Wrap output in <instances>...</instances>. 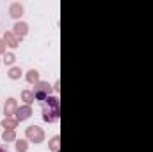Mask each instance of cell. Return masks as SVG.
<instances>
[{"label": "cell", "instance_id": "cell-1", "mask_svg": "<svg viewBox=\"0 0 153 152\" xmlns=\"http://www.w3.org/2000/svg\"><path fill=\"white\" fill-rule=\"evenodd\" d=\"M43 104V120L48 123H53L61 116V102L57 97H48Z\"/></svg>", "mask_w": 153, "mask_h": 152}, {"label": "cell", "instance_id": "cell-2", "mask_svg": "<svg viewBox=\"0 0 153 152\" xmlns=\"http://www.w3.org/2000/svg\"><path fill=\"white\" fill-rule=\"evenodd\" d=\"M50 91H52V88H50L48 82H38L36 84V90H34V97H36V100H39V102H45L50 97Z\"/></svg>", "mask_w": 153, "mask_h": 152}, {"label": "cell", "instance_id": "cell-3", "mask_svg": "<svg viewBox=\"0 0 153 152\" xmlns=\"http://www.w3.org/2000/svg\"><path fill=\"white\" fill-rule=\"evenodd\" d=\"M27 138H29L30 141H34V143H41L43 138H45V134H43V131H41L39 127L32 125V127L27 129Z\"/></svg>", "mask_w": 153, "mask_h": 152}, {"label": "cell", "instance_id": "cell-4", "mask_svg": "<svg viewBox=\"0 0 153 152\" xmlns=\"http://www.w3.org/2000/svg\"><path fill=\"white\" fill-rule=\"evenodd\" d=\"M30 114H32V108H30V106H23V108H18V109H16L14 118H16V122H23V120H27Z\"/></svg>", "mask_w": 153, "mask_h": 152}, {"label": "cell", "instance_id": "cell-5", "mask_svg": "<svg viewBox=\"0 0 153 152\" xmlns=\"http://www.w3.org/2000/svg\"><path fill=\"white\" fill-rule=\"evenodd\" d=\"M27 32H29V25H27V23H23V22H18V23L14 25V32H13V34H14L18 39H22L25 34H27Z\"/></svg>", "mask_w": 153, "mask_h": 152}, {"label": "cell", "instance_id": "cell-6", "mask_svg": "<svg viewBox=\"0 0 153 152\" xmlns=\"http://www.w3.org/2000/svg\"><path fill=\"white\" fill-rule=\"evenodd\" d=\"M16 100L14 99H9L7 100V104H5V108H4V114H5V118H9L11 114H14L16 113Z\"/></svg>", "mask_w": 153, "mask_h": 152}, {"label": "cell", "instance_id": "cell-7", "mask_svg": "<svg viewBox=\"0 0 153 152\" xmlns=\"http://www.w3.org/2000/svg\"><path fill=\"white\" fill-rule=\"evenodd\" d=\"M9 13H11V16H13V18H20V16L23 14V5H22V4H18V2H14V4H11Z\"/></svg>", "mask_w": 153, "mask_h": 152}, {"label": "cell", "instance_id": "cell-8", "mask_svg": "<svg viewBox=\"0 0 153 152\" xmlns=\"http://www.w3.org/2000/svg\"><path fill=\"white\" fill-rule=\"evenodd\" d=\"M4 41L11 47V48H16L18 47V43H20V39L16 38L13 32H5V36H4Z\"/></svg>", "mask_w": 153, "mask_h": 152}, {"label": "cell", "instance_id": "cell-9", "mask_svg": "<svg viewBox=\"0 0 153 152\" xmlns=\"http://www.w3.org/2000/svg\"><path fill=\"white\" fill-rule=\"evenodd\" d=\"M22 99H23V100L27 102V106H30V104L34 102V99H36V97H34V91H29V90H23V91H22Z\"/></svg>", "mask_w": 153, "mask_h": 152}, {"label": "cell", "instance_id": "cell-10", "mask_svg": "<svg viewBox=\"0 0 153 152\" xmlns=\"http://www.w3.org/2000/svg\"><path fill=\"white\" fill-rule=\"evenodd\" d=\"M16 118H4V122H2V125L7 129V131H14V127H16Z\"/></svg>", "mask_w": 153, "mask_h": 152}, {"label": "cell", "instance_id": "cell-11", "mask_svg": "<svg viewBox=\"0 0 153 152\" xmlns=\"http://www.w3.org/2000/svg\"><path fill=\"white\" fill-rule=\"evenodd\" d=\"M27 81H29L30 84H38V82H39V72H36V70H30V72L27 74Z\"/></svg>", "mask_w": 153, "mask_h": 152}, {"label": "cell", "instance_id": "cell-12", "mask_svg": "<svg viewBox=\"0 0 153 152\" xmlns=\"http://www.w3.org/2000/svg\"><path fill=\"white\" fill-rule=\"evenodd\" d=\"M27 149H29V145H27L25 140H18L16 141V150L18 152H27Z\"/></svg>", "mask_w": 153, "mask_h": 152}, {"label": "cell", "instance_id": "cell-13", "mask_svg": "<svg viewBox=\"0 0 153 152\" xmlns=\"http://www.w3.org/2000/svg\"><path fill=\"white\" fill-rule=\"evenodd\" d=\"M9 77H11V79H20V77H22V70L16 68V66L11 68V70H9Z\"/></svg>", "mask_w": 153, "mask_h": 152}, {"label": "cell", "instance_id": "cell-14", "mask_svg": "<svg viewBox=\"0 0 153 152\" xmlns=\"http://www.w3.org/2000/svg\"><path fill=\"white\" fill-rule=\"evenodd\" d=\"M50 149H52V150H59V136H53V138H52V141H50Z\"/></svg>", "mask_w": 153, "mask_h": 152}, {"label": "cell", "instance_id": "cell-15", "mask_svg": "<svg viewBox=\"0 0 153 152\" xmlns=\"http://www.w3.org/2000/svg\"><path fill=\"white\" fill-rule=\"evenodd\" d=\"M4 140L5 141H13L14 140V131H5L4 132Z\"/></svg>", "mask_w": 153, "mask_h": 152}, {"label": "cell", "instance_id": "cell-16", "mask_svg": "<svg viewBox=\"0 0 153 152\" xmlns=\"http://www.w3.org/2000/svg\"><path fill=\"white\" fill-rule=\"evenodd\" d=\"M14 54H5V57H4V61H5V65H13L14 63Z\"/></svg>", "mask_w": 153, "mask_h": 152}, {"label": "cell", "instance_id": "cell-17", "mask_svg": "<svg viewBox=\"0 0 153 152\" xmlns=\"http://www.w3.org/2000/svg\"><path fill=\"white\" fill-rule=\"evenodd\" d=\"M5 50V43H4V39H0V52H4Z\"/></svg>", "mask_w": 153, "mask_h": 152}, {"label": "cell", "instance_id": "cell-18", "mask_svg": "<svg viewBox=\"0 0 153 152\" xmlns=\"http://www.w3.org/2000/svg\"><path fill=\"white\" fill-rule=\"evenodd\" d=\"M0 152H7V150H5V149H0Z\"/></svg>", "mask_w": 153, "mask_h": 152}]
</instances>
